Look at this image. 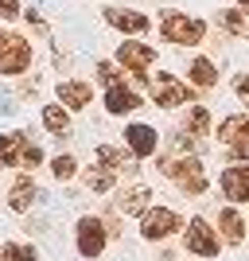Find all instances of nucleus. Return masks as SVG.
Segmentation results:
<instances>
[{"label":"nucleus","mask_w":249,"mask_h":261,"mask_svg":"<svg viewBox=\"0 0 249 261\" xmlns=\"http://www.w3.org/2000/svg\"><path fill=\"white\" fill-rule=\"evenodd\" d=\"M160 35L175 47H199L206 39V20L199 16H187V12H163L160 16Z\"/></svg>","instance_id":"nucleus-1"},{"label":"nucleus","mask_w":249,"mask_h":261,"mask_svg":"<svg viewBox=\"0 0 249 261\" xmlns=\"http://www.w3.org/2000/svg\"><path fill=\"white\" fill-rule=\"evenodd\" d=\"M160 172L172 175L175 184H179V191H187V195H203L206 191V168H203L199 156H179V160H168V156H163Z\"/></svg>","instance_id":"nucleus-2"},{"label":"nucleus","mask_w":249,"mask_h":261,"mask_svg":"<svg viewBox=\"0 0 249 261\" xmlns=\"http://www.w3.org/2000/svg\"><path fill=\"white\" fill-rule=\"evenodd\" d=\"M105 246H109V226L101 222V218H94V215H82L74 222V250H78V257L94 261V257L105 253Z\"/></svg>","instance_id":"nucleus-3"},{"label":"nucleus","mask_w":249,"mask_h":261,"mask_svg":"<svg viewBox=\"0 0 249 261\" xmlns=\"http://www.w3.org/2000/svg\"><path fill=\"white\" fill-rule=\"evenodd\" d=\"M218 144L230 152V160H249V113H230L218 121Z\"/></svg>","instance_id":"nucleus-4"},{"label":"nucleus","mask_w":249,"mask_h":261,"mask_svg":"<svg viewBox=\"0 0 249 261\" xmlns=\"http://www.w3.org/2000/svg\"><path fill=\"white\" fill-rule=\"evenodd\" d=\"M183 246L191 253H199V257H218V250H222V234H218L203 215H195L183 226Z\"/></svg>","instance_id":"nucleus-5"},{"label":"nucleus","mask_w":249,"mask_h":261,"mask_svg":"<svg viewBox=\"0 0 249 261\" xmlns=\"http://www.w3.org/2000/svg\"><path fill=\"white\" fill-rule=\"evenodd\" d=\"M187 101H191V82L168 74V70H160V74L152 78V106L179 109V106H187Z\"/></svg>","instance_id":"nucleus-6"},{"label":"nucleus","mask_w":249,"mask_h":261,"mask_svg":"<svg viewBox=\"0 0 249 261\" xmlns=\"http://www.w3.org/2000/svg\"><path fill=\"white\" fill-rule=\"evenodd\" d=\"M32 66V43L16 32H0V74H23Z\"/></svg>","instance_id":"nucleus-7"},{"label":"nucleus","mask_w":249,"mask_h":261,"mask_svg":"<svg viewBox=\"0 0 249 261\" xmlns=\"http://www.w3.org/2000/svg\"><path fill=\"white\" fill-rule=\"evenodd\" d=\"M175 230H183V218L175 215L172 207H152L141 218V238L144 242H163V238H172Z\"/></svg>","instance_id":"nucleus-8"},{"label":"nucleus","mask_w":249,"mask_h":261,"mask_svg":"<svg viewBox=\"0 0 249 261\" xmlns=\"http://www.w3.org/2000/svg\"><path fill=\"white\" fill-rule=\"evenodd\" d=\"M117 63L129 70V74H136V82H144L148 78V66L156 63V47L152 43H136V39H125V43L117 47Z\"/></svg>","instance_id":"nucleus-9"},{"label":"nucleus","mask_w":249,"mask_h":261,"mask_svg":"<svg viewBox=\"0 0 249 261\" xmlns=\"http://www.w3.org/2000/svg\"><path fill=\"white\" fill-rule=\"evenodd\" d=\"M125 148H129L136 160H148V156L160 152V133L152 129V125H125Z\"/></svg>","instance_id":"nucleus-10"},{"label":"nucleus","mask_w":249,"mask_h":261,"mask_svg":"<svg viewBox=\"0 0 249 261\" xmlns=\"http://www.w3.org/2000/svg\"><path fill=\"white\" fill-rule=\"evenodd\" d=\"M101 16H105L109 28H117V32H125V35H144L152 28V20L144 12H136V8H117V4H109V8H101Z\"/></svg>","instance_id":"nucleus-11"},{"label":"nucleus","mask_w":249,"mask_h":261,"mask_svg":"<svg viewBox=\"0 0 249 261\" xmlns=\"http://www.w3.org/2000/svg\"><path fill=\"white\" fill-rule=\"evenodd\" d=\"M218 184H222V195H226L230 203H249V160L230 164Z\"/></svg>","instance_id":"nucleus-12"},{"label":"nucleus","mask_w":249,"mask_h":261,"mask_svg":"<svg viewBox=\"0 0 249 261\" xmlns=\"http://www.w3.org/2000/svg\"><path fill=\"white\" fill-rule=\"evenodd\" d=\"M54 94H59V101H63L66 109H86L90 101H94V86L82 82V78H63V82L54 86Z\"/></svg>","instance_id":"nucleus-13"},{"label":"nucleus","mask_w":249,"mask_h":261,"mask_svg":"<svg viewBox=\"0 0 249 261\" xmlns=\"http://www.w3.org/2000/svg\"><path fill=\"white\" fill-rule=\"evenodd\" d=\"M141 106H144V98H141V94H136L132 86H125V82H121V86H109V90H105V109L113 113V117L136 113Z\"/></svg>","instance_id":"nucleus-14"},{"label":"nucleus","mask_w":249,"mask_h":261,"mask_svg":"<svg viewBox=\"0 0 249 261\" xmlns=\"http://www.w3.org/2000/svg\"><path fill=\"white\" fill-rule=\"evenodd\" d=\"M117 211L121 215H148L152 211V191L144 184H132V187H125V191H117Z\"/></svg>","instance_id":"nucleus-15"},{"label":"nucleus","mask_w":249,"mask_h":261,"mask_svg":"<svg viewBox=\"0 0 249 261\" xmlns=\"http://www.w3.org/2000/svg\"><path fill=\"white\" fill-rule=\"evenodd\" d=\"M35 199H39V187H35L32 175H20L16 184H12L8 191V211H16V215H27V211L35 207Z\"/></svg>","instance_id":"nucleus-16"},{"label":"nucleus","mask_w":249,"mask_h":261,"mask_svg":"<svg viewBox=\"0 0 249 261\" xmlns=\"http://www.w3.org/2000/svg\"><path fill=\"white\" fill-rule=\"evenodd\" d=\"M218 28L234 39H249V8H218Z\"/></svg>","instance_id":"nucleus-17"},{"label":"nucleus","mask_w":249,"mask_h":261,"mask_svg":"<svg viewBox=\"0 0 249 261\" xmlns=\"http://www.w3.org/2000/svg\"><path fill=\"white\" fill-rule=\"evenodd\" d=\"M218 230H222V242H226V246H241V242H245V222H241V215L234 207L218 211Z\"/></svg>","instance_id":"nucleus-18"},{"label":"nucleus","mask_w":249,"mask_h":261,"mask_svg":"<svg viewBox=\"0 0 249 261\" xmlns=\"http://www.w3.org/2000/svg\"><path fill=\"white\" fill-rule=\"evenodd\" d=\"M23 152H27V133H0V164L20 168Z\"/></svg>","instance_id":"nucleus-19"},{"label":"nucleus","mask_w":249,"mask_h":261,"mask_svg":"<svg viewBox=\"0 0 249 261\" xmlns=\"http://www.w3.org/2000/svg\"><path fill=\"white\" fill-rule=\"evenodd\" d=\"M187 82L199 90H214L218 86V66L210 59H195V63L187 66Z\"/></svg>","instance_id":"nucleus-20"},{"label":"nucleus","mask_w":249,"mask_h":261,"mask_svg":"<svg viewBox=\"0 0 249 261\" xmlns=\"http://www.w3.org/2000/svg\"><path fill=\"white\" fill-rule=\"evenodd\" d=\"M94 156H98V164H105V168H113V172H132L129 168V156L125 148H113V144H98L94 148Z\"/></svg>","instance_id":"nucleus-21"},{"label":"nucleus","mask_w":249,"mask_h":261,"mask_svg":"<svg viewBox=\"0 0 249 261\" xmlns=\"http://www.w3.org/2000/svg\"><path fill=\"white\" fill-rule=\"evenodd\" d=\"M183 133H191V137H206V133H210V109H206V106H187Z\"/></svg>","instance_id":"nucleus-22"},{"label":"nucleus","mask_w":249,"mask_h":261,"mask_svg":"<svg viewBox=\"0 0 249 261\" xmlns=\"http://www.w3.org/2000/svg\"><path fill=\"white\" fill-rule=\"evenodd\" d=\"M43 129L47 133H59V137L70 129V109H66L63 101H59V106H43Z\"/></svg>","instance_id":"nucleus-23"},{"label":"nucleus","mask_w":249,"mask_h":261,"mask_svg":"<svg viewBox=\"0 0 249 261\" xmlns=\"http://www.w3.org/2000/svg\"><path fill=\"white\" fill-rule=\"evenodd\" d=\"M0 261H39V250L32 242H4L0 246Z\"/></svg>","instance_id":"nucleus-24"},{"label":"nucleus","mask_w":249,"mask_h":261,"mask_svg":"<svg viewBox=\"0 0 249 261\" xmlns=\"http://www.w3.org/2000/svg\"><path fill=\"white\" fill-rule=\"evenodd\" d=\"M113 179H117V172L105 168V164H98V168H90V172H86V187H90V191H113Z\"/></svg>","instance_id":"nucleus-25"},{"label":"nucleus","mask_w":249,"mask_h":261,"mask_svg":"<svg viewBox=\"0 0 249 261\" xmlns=\"http://www.w3.org/2000/svg\"><path fill=\"white\" fill-rule=\"evenodd\" d=\"M51 175L59 179V184H66V179H74V175H78V160H74L70 152H59V156L51 160Z\"/></svg>","instance_id":"nucleus-26"},{"label":"nucleus","mask_w":249,"mask_h":261,"mask_svg":"<svg viewBox=\"0 0 249 261\" xmlns=\"http://www.w3.org/2000/svg\"><path fill=\"white\" fill-rule=\"evenodd\" d=\"M98 82H105V90H109V86H121V78H117V66L101 59V63H98Z\"/></svg>","instance_id":"nucleus-27"},{"label":"nucleus","mask_w":249,"mask_h":261,"mask_svg":"<svg viewBox=\"0 0 249 261\" xmlns=\"http://www.w3.org/2000/svg\"><path fill=\"white\" fill-rule=\"evenodd\" d=\"M16 16H23L20 0H0V20H16Z\"/></svg>","instance_id":"nucleus-28"},{"label":"nucleus","mask_w":249,"mask_h":261,"mask_svg":"<svg viewBox=\"0 0 249 261\" xmlns=\"http://www.w3.org/2000/svg\"><path fill=\"white\" fill-rule=\"evenodd\" d=\"M234 94L241 98V106H249V74H238V78H234Z\"/></svg>","instance_id":"nucleus-29"},{"label":"nucleus","mask_w":249,"mask_h":261,"mask_svg":"<svg viewBox=\"0 0 249 261\" xmlns=\"http://www.w3.org/2000/svg\"><path fill=\"white\" fill-rule=\"evenodd\" d=\"M23 16H27V23H32L35 32H47V23H43V16H39V12H35V8H27V12H23Z\"/></svg>","instance_id":"nucleus-30"},{"label":"nucleus","mask_w":249,"mask_h":261,"mask_svg":"<svg viewBox=\"0 0 249 261\" xmlns=\"http://www.w3.org/2000/svg\"><path fill=\"white\" fill-rule=\"evenodd\" d=\"M0 113H4V117L16 113V98H12V94H0Z\"/></svg>","instance_id":"nucleus-31"},{"label":"nucleus","mask_w":249,"mask_h":261,"mask_svg":"<svg viewBox=\"0 0 249 261\" xmlns=\"http://www.w3.org/2000/svg\"><path fill=\"white\" fill-rule=\"evenodd\" d=\"M238 8H249V0H238Z\"/></svg>","instance_id":"nucleus-32"}]
</instances>
